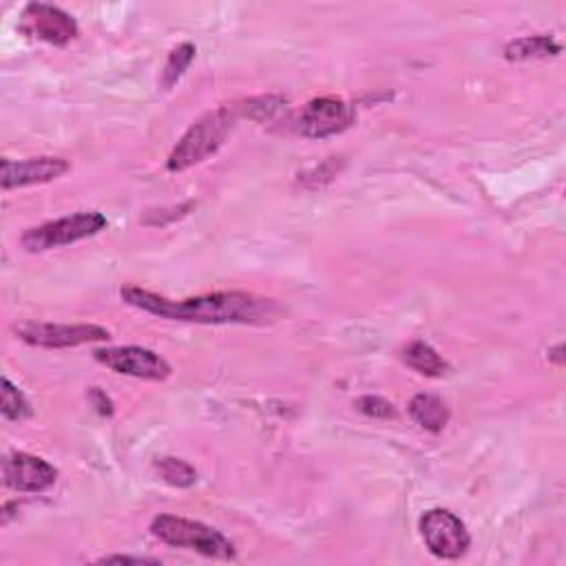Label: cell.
Returning a JSON list of instances; mask_svg holds the SVG:
<instances>
[{"instance_id":"4","label":"cell","mask_w":566,"mask_h":566,"mask_svg":"<svg viewBox=\"0 0 566 566\" xmlns=\"http://www.w3.org/2000/svg\"><path fill=\"white\" fill-rule=\"evenodd\" d=\"M106 228V217L97 210H80L69 217H60L55 221L40 223L35 228H29L20 243L27 252H44L62 245H71L75 241L88 239Z\"/></svg>"},{"instance_id":"21","label":"cell","mask_w":566,"mask_h":566,"mask_svg":"<svg viewBox=\"0 0 566 566\" xmlns=\"http://www.w3.org/2000/svg\"><path fill=\"white\" fill-rule=\"evenodd\" d=\"M562 349H564V347H562V345H557V347H555V349H551V356H553V358H555V360H557V363H559V365H562V363H564V358H562Z\"/></svg>"},{"instance_id":"20","label":"cell","mask_w":566,"mask_h":566,"mask_svg":"<svg viewBox=\"0 0 566 566\" xmlns=\"http://www.w3.org/2000/svg\"><path fill=\"white\" fill-rule=\"evenodd\" d=\"M99 564H159V559L153 557H130V555H108L99 557Z\"/></svg>"},{"instance_id":"18","label":"cell","mask_w":566,"mask_h":566,"mask_svg":"<svg viewBox=\"0 0 566 566\" xmlns=\"http://www.w3.org/2000/svg\"><path fill=\"white\" fill-rule=\"evenodd\" d=\"M354 407H356L360 413L369 416V418H394V416H396L394 405H391L389 400L380 398V396H369V394H367V396H360V398L354 400Z\"/></svg>"},{"instance_id":"3","label":"cell","mask_w":566,"mask_h":566,"mask_svg":"<svg viewBox=\"0 0 566 566\" xmlns=\"http://www.w3.org/2000/svg\"><path fill=\"white\" fill-rule=\"evenodd\" d=\"M150 533L164 544H170L177 548H190L208 557H217V559L237 557L234 544L226 535H221L217 528H210L201 522L186 520L179 515H168V513L157 515L150 522Z\"/></svg>"},{"instance_id":"9","label":"cell","mask_w":566,"mask_h":566,"mask_svg":"<svg viewBox=\"0 0 566 566\" xmlns=\"http://www.w3.org/2000/svg\"><path fill=\"white\" fill-rule=\"evenodd\" d=\"M95 360L113 369L115 374L135 376L144 380H164L170 376V365L159 354L137 345L95 349Z\"/></svg>"},{"instance_id":"19","label":"cell","mask_w":566,"mask_h":566,"mask_svg":"<svg viewBox=\"0 0 566 566\" xmlns=\"http://www.w3.org/2000/svg\"><path fill=\"white\" fill-rule=\"evenodd\" d=\"M88 398H91L93 407H95L102 416H111V413H113V402H111V398H108L102 389L93 387V389L88 391Z\"/></svg>"},{"instance_id":"10","label":"cell","mask_w":566,"mask_h":566,"mask_svg":"<svg viewBox=\"0 0 566 566\" xmlns=\"http://www.w3.org/2000/svg\"><path fill=\"white\" fill-rule=\"evenodd\" d=\"M2 473H4V484L9 489L22 491V493L46 491L57 480V471L53 464H49L46 460H42L38 455L24 453V451L9 453L4 458Z\"/></svg>"},{"instance_id":"6","label":"cell","mask_w":566,"mask_h":566,"mask_svg":"<svg viewBox=\"0 0 566 566\" xmlns=\"http://www.w3.org/2000/svg\"><path fill=\"white\" fill-rule=\"evenodd\" d=\"M420 535L431 555L440 559H458L471 544L464 522L447 509L427 511L420 517Z\"/></svg>"},{"instance_id":"12","label":"cell","mask_w":566,"mask_h":566,"mask_svg":"<svg viewBox=\"0 0 566 566\" xmlns=\"http://www.w3.org/2000/svg\"><path fill=\"white\" fill-rule=\"evenodd\" d=\"M409 413L411 418L427 431L438 433L447 427L449 422V409L442 402V398L433 394H416L409 402Z\"/></svg>"},{"instance_id":"13","label":"cell","mask_w":566,"mask_h":566,"mask_svg":"<svg viewBox=\"0 0 566 566\" xmlns=\"http://www.w3.org/2000/svg\"><path fill=\"white\" fill-rule=\"evenodd\" d=\"M562 51V44L551 35H524L504 44V57L511 62H524L535 57H551Z\"/></svg>"},{"instance_id":"2","label":"cell","mask_w":566,"mask_h":566,"mask_svg":"<svg viewBox=\"0 0 566 566\" xmlns=\"http://www.w3.org/2000/svg\"><path fill=\"white\" fill-rule=\"evenodd\" d=\"M237 115H239L237 106H221V108L210 111L203 117H199L184 133V137L177 142V146L168 155L166 168L170 172H181V170L203 161L212 153H217L219 146L226 142V137L230 135V130L237 122Z\"/></svg>"},{"instance_id":"14","label":"cell","mask_w":566,"mask_h":566,"mask_svg":"<svg viewBox=\"0 0 566 566\" xmlns=\"http://www.w3.org/2000/svg\"><path fill=\"white\" fill-rule=\"evenodd\" d=\"M402 360L418 374H424L431 378L444 376L449 371V363L424 340H411L402 349Z\"/></svg>"},{"instance_id":"17","label":"cell","mask_w":566,"mask_h":566,"mask_svg":"<svg viewBox=\"0 0 566 566\" xmlns=\"http://www.w3.org/2000/svg\"><path fill=\"white\" fill-rule=\"evenodd\" d=\"M2 416L7 420H27L33 416V409L29 405V400L24 398V394L9 380V378H2Z\"/></svg>"},{"instance_id":"16","label":"cell","mask_w":566,"mask_h":566,"mask_svg":"<svg viewBox=\"0 0 566 566\" xmlns=\"http://www.w3.org/2000/svg\"><path fill=\"white\" fill-rule=\"evenodd\" d=\"M195 53H197V49L190 42H184V44H179L177 49L170 51V55L164 64V71H161V86L164 88H170L184 75V71L195 60Z\"/></svg>"},{"instance_id":"11","label":"cell","mask_w":566,"mask_h":566,"mask_svg":"<svg viewBox=\"0 0 566 566\" xmlns=\"http://www.w3.org/2000/svg\"><path fill=\"white\" fill-rule=\"evenodd\" d=\"M69 170V161L62 157H31L22 161L2 159L0 166V184L4 190L44 184L57 179Z\"/></svg>"},{"instance_id":"1","label":"cell","mask_w":566,"mask_h":566,"mask_svg":"<svg viewBox=\"0 0 566 566\" xmlns=\"http://www.w3.org/2000/svg\"><path fill=\"white\" fill-rule=\"evenodd\" d=\"M122 298L148 314L170 321L188 323H261L274 314L270 298H261L248 292H214L195 298L172 301L155 292L128 285L122 287Z\"/></svg>"},{"instance_id":"15","label":"cell","mask_w":566,"mask_h":566,"mask_svg":"<svg viewBox=\"0 0 566 566\" xmlns=\"http://www.w3.org/2000/svg\"><path fill=\"white\" fill-rule=\"evenodd\" d=\"M155 469H157L159 478L170 486L186 489V486H192L197 482V471L179 458H159L155 462Z\"/></svg>"},{"instance_id":"8","label":"cell","mask_w":566,"mask_h":566,"mask_svg":"<svg viewBox=\"0 0 566 566\" xmlns=\"http://www.w3.org/2000/svg\"><path fill=\"white\" fill-rule=\"evenodd\" d=\"M18 29L35 40L62 46L77 35V22L64 9L46 2H29L22 13Z\"/></svg>"},{"instance_id":"7","label":"cell","mask_w":566,"mask_h":566,"mask_svg":"<svg viewBox=\"0 0 566 566\" xmlns=\"http://www.w3.org/2000/svg\"><path fill=\"white\" fill-rule=\"evenodd\" d=\"M354 119H356V111L352 104H347L340 97L325 95V97L310 99L301 108L296 117V130L303 137L323 139V137L347 130L354 124Z\"/></svg>"},{"instance_id":"5","label":"cell","mask_w":566,"mask_h":566,"mask_svg":"<svg viewBox=\"0 0 566 566\" xmlns=\"http://www.w3.org/2000/svg\"><path fill=\"white\" fill-rule=\"evenodd\" d=\"M15 334L20 340L33 345V347H46V349H60V347H77L86 343L108 340L111 332L102 325L93 323H20L15 327Z\"/></svg>"}]
</instances>
